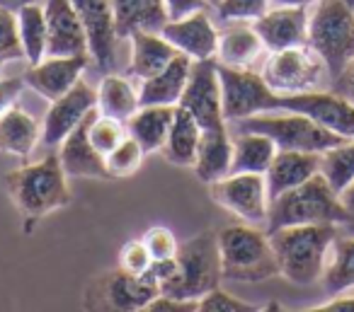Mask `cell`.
<instances>
[{
	"instance_id": "obj_1",
	"label": "cell",
	"mask_w": 354,
	"mask_h": 312,
	"mask_svg": "<svg viewBox=\"0 0 354 312\" xmlns=\"http://www.w3.org/2000/svg\"><path fill=\"white\" fill-rule=\"evenodd\" d=\"M267 235L279 264V276L294 286H313L323 278L333 242L339 237V225H286Z\"/></svg>"
},
{
	"instance_id": "obj_2",
	"label": "cell",
	"mask_w": 354,
	"mask_h": 312,
	"mask_svg": "<svg viewBox=\"0 0 354 312\" xmlns=\"http://www.w3.org/2000/svg\"><path fill=\"white\" fill-rule=\"evenodd\" d=\"M6 189L15 208L25 218V230L39 223L54 211L71 206L73 196L68 189V175L59 160V153H49L44 160L30 162L6 175Z\"/></svg>"
},
{
	"instance_id": "obj_3",
	"label": "cell",
	"mask_w": 354,
	"mask_h": 312,
	"mask_svg": "<svg viewBox=\"0 0 354 312\" xmlns=\"http://www.w3.org/2000/svg\"><path fill=\"white\" fill-rule=\"evenodd\" d=\"M313 223H335L354 225V213L342 204L339 194L328 184L323 175H313L296 189L284 191L270 201L267 215V233L286 225H313Z\"/></svg>"
},
{
	"instance_id": "obj_4",
	"label": "cell",
	"mask_w": 354,
	"mask_h": 312,
	"mask_svg": "<svg viewBox=\"0 0 354 312\" xmlns=\"http://www.w3.org/2000/svg\"><path fill=\"white\" fill-rule=\"evenodd\" d=\"M221 276L226 281L260 283L279 276L274 249L267 230L255 225H228L216 233Z\"/></svg>"
},
{
	"instance_id": "obj_5",
	"label": "cell",
	"mask_w": 354,
	"mask_h": 312,
	"mask_svg": "<svg viewBox=\"0 0 354 312\" xmlns=\"http://www.w3.org/2000/svg\"><path fill=\"white\" fill-rule=\"evenodd\" d=\"M308 46L335 80L354 61V8L344 0H318L308 20Z\"/></svg>"
},
{
	"instance_id": "obj_6",
	"label": "cell",
	"mask_w": 354,
	"mask_h": 312,
	"mask_svg": "<svg viewBox=\"0 0 354 312\" xmlns=\"http://www.w3.org/2000/svg\"><path fill=\"white\" fill-rule=\"evenodd\" d=\"M221 278L216 233L204 230L180 244L175 254V273L160 293L185 298V300H199L204 293L216 288Z\"/></svg>"
},
{
	"instance_id": "obj_7",
	"label": "cell",
	"mask_w": 354,
	"mask_h": 312,
	"mask_svg": "<svg viewBox=\"0 0 354 312\" xmlns=\"http://www.w3.org/2000/svg\"><path fill=\"white\" fill-rule=\"evenodd\" d=\"M231 131H257L265 133L274 141V146L279 150H304V153H320L339 146L347 138L337 136V133L323 128L318 121H313L310 117L299 112H265L255 114V117L238 119L231 121Z\"/></svg>"
},
{
	"instance_id": "obj_8",
	"label": "cell",
	"mask_w": 354,
	"mask_h": 312,
	"mask_svg": "<svg viewBox=\"0 0 354 312\" xmlns=\"http://www.w3.org/2000/svg\"><path fill=\"white\" fill-rule=\"evenodd\" d=\"M262 80L277 95H299L310 90H323L330 78L328 66L308 44L270 51L260 70Z\"/></svg>"
},
{
	"instance_id": "obj_9",
	"label": "cell",
	"mask_w": 354,
	"mask_h": 312,
	"mask_svg": "<svg viewBox=\"0 0 354 312\" xmlns=\"http://www.w3.org/2000/svg\"><path fill=\"white\" fill-rule=\"evenodd\" d=\"M218 80H221L223 119L228 124L255 114L277 112L279 95L272 92L262 75L252 68H231L218 64Z\"/></svg>"
},
{
	"instance_id": "obj_10",
	"label": "cell",
	"mask_w": 354,
	"mask_h": 312,
	"mask_svg": "<svg viewBox=\"0 0 354 312\" xmlns=\"http://www.w3.org/2000/svg\"><path fill=\"white\" fill-rule=\"evenodd\" d=\"M158 288L143 276L114 269V271L100 273L97 278L85 286L83 307L85 310H119V312H136L146 310L148 302L158 295Z\"/></svg>"
},
{
	"instance_id": "obj_11",
	"label": "cell",
	"mask_w": 354,
	"mask_h": 312,
	"mask_svg": "<svg viewBox=\"0 0 354 312\" xmlns=\"http://www.w3.org/2000/svg\"><path fill=\"white\" fill-rule=\"evenodd\" d=\"M209 194L221 208L233 213L248 225H267L270 215V194L265 175L238 172L226 175L209 184Z\"/></svg>"
},
{
	"instance_id": "obj_12",
	"label": "cell",
	"mask_w": 354,
	"mask_h": 312,
	"mask_svg": "<svg viewBox=\"0 0 354 312\" xmlns=\"http://www.w3.org/2000/svg\"><path fill=\"white\" fill-rule=\"evenodd\" d=\"M277 112H299L342 138H354V102L335 90H310L299 95H279Z\"/></svg>"
},
{
	"instance_id": "obj_13",
	"label": "cell",
	"mask_w": 354,
	"mask_h": 312,
	"mask_svg": "<svg viewBox=\"0 0 354 312\" xmlns=\"http://www.w3.org/2000/svg\"><path fill=\"white\" fill-rule=\"evenodd\" d=\"M180 107L187 109L202 128L228 126L221 107V80H218L216 59L194 61L187 88H185L183 99H180Z\"/></svg>"
},
{
	"instance_id": "obj_14",
	"label": "cell",
	"mask_w": 354,
	"mask_h": 312,
	"mask_svg": "<svg viewBox=\"0 0 354 312\" xmlns=\"http://www.w3.org/2000/svg\"><path fill=\"white\" fill-rule=\"evenodd\" d=\"M71 3L83 22L90 59L102 70H109L114 66V51L119 39L112 0H71Z\"/></svg>"
},
{
	"instance_id": "obj_15",
	"label": "cell",
	"mask_w": 354,
	"mask_h": 312,
	"mask_svg": "<svg viewBox=\"0 0 354 312\" xmlns=\"http://www.w3.org/2000/svg\"><path fill=\"white\" fill-rule=\"evenodd\" d=\"M93 109H97V92L90 85L80 80L75 88H71L66 95L54 99L41 124V143L49 148L61 146L64 138L88 117Z\"/></svg>"
},
{
	"instance_id": "obj_16",
	"label": "cell",
	"mask_w": 354,
	"mask_h": 312,
	"mask_svg": "<svg viewBox=\"0 0 354 312\" xmlns=\"http://www.w3.org/2000/svg\"><path fill=\"white\" fill-rule=\"evenodd\" d=\"M160 35L175 46L180 54L189 56L192 61H209L216 59L218 49V32L214 27L207 10L189 12L177 20H167Z\"/></svg>"
},
{
	"instance_id": "obj_17",
	"label": "cell",
	"mask_w": 354,
	"mask_h": 312,
	"mask_svg": "<svg viewBox=\"0 0 354 312\" xmlns=\"http://www.w3.org/2000/svg\"><path fill=\"white\" fill-rule=\"evenodd\" d=\"M308 20L310 10L299 6H272L260 15L252 27L260 35L267 51L289 49V46L308 44Z\"/></svg>"
},
{
	"instance_id": "obj_18",
	"label": "cell",
	"mask_w": 354,
	"mask_h": 312,
	"mask_svg": "<svg viewBox=\"0 0 354 312\" xmlns=\"http://www.w3.org/2000/svg\"><path fill=\"white\" fill-rule=\"evenodd\" d=\"M88 64L90 56H46L39 64L30 66V70L25 73V83L44 99L54 102L80 83Z\"/></svg>"
},
{
	"instance_id": "obj_19",
	"label": "cell",
	"mask_w": 354,
	"mask_h": 312,
	"mask_svg": "<svg viewBox=\"0 0 354 312\" xmlns=\"http://www.w3.org/2000/svg\"><path fill=\"white\" fill-rule=\"evenodd\" d=\"M46 30L49 56H90L83 22L71 0H46Z\"/></svg>"
},
{
	"instance_id": "obj_20",
	"label": "cell",
	"mask_w": 354,
	"mask_h": 312,
	"mask_svg": "<svg viewBox=\"0 0 354 312\" xmlns=\"http://www.w3.org/2000/svg\"><path fill=\"white\" fill-rule=\"evenodd\" d=\"M95 112L97 109H93L59 146V160L64 165L66 175L73 177V179H112L107 165H104V155L95 150L88 136L90 119H93Z\"/></svg>"
},
{
	"instance_id": "obj_21",
	"label": "cell",
	"mask_w": 354,
	"mask_h": 312,
	"mask_svg": "<svg viewBox=\"0 0 354 312\" xmlns=\"http://www.w3.org/2000/svg\"><path fill=\"white\" fill-rule=\"evenodd\" d=\"M320 172V153H304V150H277L270 170L265 172L267 194L270 201L281 196L284 191L296 189L313 175Z\"/></svg>"
},
{
	"instance_id": "obj_22",
	"label": "cell",
	"mask_w": 354,
	"mask_h": 312,
	"mask_svg": "<svg viewBox=\"0 0 354 312\" xmlns=\"http://www.w3.org/2000/svg\"><path fill=\"white\" fill-rule=\"evenodd\" d=\"M231 160H233V136L228 133V126L202 128L197 160L192 165L199 182L212 184V182L226 177L231 172Z\"/></svg>"
},
{
	"instance_id": "obj_23",
	"label": "cell",
	"mask_w": 354,
	"mask_h": 312,
	"mask_svg": "<svg viewBox=\"0 0 354 312\" xmlns=\"http://www.w3.org/2000/svg\"><path fill=\"white\" fill-rule=\"evenodd\" d=\"M112 6L119 39L133 32H160L170 20L165 0H112Z\"/></svg>"
},
{
	"instance_id": "obj_24",
	"label": "cell",
	"mask_w": 354,
	"mask_h": 312,
	"mask_svg": "<svg viewBox=\"0 0 354 312\" xmlns=\"http://www.w3.org/2000/svg\"><path fill=\"white\" fill-rule=\"evenodd\" d=\"M194 61L185 54H177L167 68H162L158 75L146 78L138 88V97L143 104H180L183 92L187 88L189 73H192Z\"/></svg>"
},
{
	"instance_id": "obj_25",
	"label": "cell",
	"mask_w": 354,
	"mask_h": 312,
	"mask_svg": "<svg viewBox=\"0 0 354 312\" xmlns=\"http://www.w3.org/2000/svg\"><path fill=\"white\" fill-rule=\"evenodd\" d=\"M262 51L267 49L252 22H231V27L218 35L216 64L231 68H252Z\"/></svg>"
},
{
	"instance_id": "obj_26",
	"label": "cell",
	"mask_w": 354,
	"mask_h": 312,
	"mask_svg": "<svg viewBox=\"0 0 354 312\" xmlns=\"http://www.w3.org/2000/svg\"><path fill=\"white\" fill-rule=\"evenodd\" d=\"M131 64H129V73L136 78L146 80L158 75L162 68L172 64L180 51L160 35V32H133L131 37Z\"/></svg>"
},
{
	"instance_id": "obj_27",
	"label": "cell",
	"mask_w": 354,
	"mask_h": 312,
	"mask_svg": "<svg viewBox=\"0 0 354 312\" xmlns=\"http://www.w3.org/2000/svg\"><path fill=\"white\" fill-rule=\"evenodd\" d=\"M177 104H143L127 121L129 136H133L146 153H160L170 133Z\"/></svg>"
},
{
	"instance_id": "obj_28",
	"label": "cell",
	"mask_w": 354,
	"mask_h": 312,
	"mask_svg": "<svg viewBox=\"0 0 354 312\" xmlns=\"http://www.w3.org/2000/svg\"><path fill=\"white\" fill-rule=\"evenodd\" d=\"M199 141H202V126H199V121L187 109L177 104L170 133H167L165 146H162V150H160L162 157H165L170 165L192 167L194 160H197Z\"/></svg>"
},
{
	"instance_id": "obj_29",
	"label": "cell",
	"mask_w": 354,
	"mask_h": 312,
	"mask_svg": "<svg viewBox=\"0 0 354 312\" xmlns=\"http://www.w3.org/2000/svg\"><path fill=\"white\" fill-rule=\"evenodd\" d=\"M41 141V126L32 114L15 107L0 117V153L27 157Z\"/></svg>"
},
{
	"instance_id": "obj_30",
	"label": "cell",
	"mask_w": 354,
	"mask_h": 312,
	"mask_svg": "<svg viewBox=\"0 0 354 312\" xmlns=\"http://www.w3.org/2000/svg\"><path fill=\"white\" fill-rule=\"evenodd\" d=\"M277 150L270 136L257 131H236L233 136V160L231 172L228 175H238V172H255V175H265L270 170L272 160H274Z\"/></svg>"
},
{
	"instance_id": "obj_31",
	"label": "cell",
	"mask_w": 354,
	"mask_h": 312,
	"mask_svg": "<svg viewBox=\"0 0 354 312\" xmlns=\"http://www.w3.org/2000/svg\"><path fill=\"white\" fill-rule=\"evenodd\" d=\"M17 30H20V44L27 64L35 66L49 56V30H46L44 6L25 3L17 8Z\"/></svg>"
},
{
	"instance_id": "obj_32",
	"label": "cell",
	"mask_w": 354,
	"mask_h": 312,
	"mask_svg": "<svg viewBox=\"0 0 354 312\" xmlns=\"http://www.w3.org/2000/svg\"><path fill=\"white\" fill-rule=\"evenodd\" d=\"M141 107V97L138 90L129 83L124 75L107 73L100 80L97 88V109L107 117H114L119 121H129Z\"/></svg>"
},
{
	"instance_id": "obj_33",
	"label": "cell",
	"mask_w": 354,
	"mask_h": 312,
	"mask_svg": "<svg viewBox=\"0 0 354 312\" xmlns=\"http://www.w3.org/2000/svg\"><path fill=\"white\" fill-rule=\"evenodd\" d=\"M320 283L333 295L354 288V237H337L333 242Z\"/></svg>"
},
{
	"instance_id": "obj_34",
	"label": "cell",
	"mask_w": 354,
	"mask_h": 312,
	"mask_svg": "<svg viewBox=\"0 0 354 312\" xmlns=\"http://www.w3.org/2000/svg\"><path fill=\"white\" fill-rule=\"evenodd\" d=\"M320 175L328 179L337 194H342L354 182V138L330 148L320 155Z\"/></svg>"
},
{
	"instance_id": "obj_35",
	"label": "cell",
	"mask_w": 354,
	"mask_h": 312,
	"mask_svg": "<svg viewBox=\"0 0 354 312\" xmlns=\"http://www.w3.org/2000/svg\"><path fill=\"white\" fill-rule=\"evenodd\" d=\"M88 136H90V143L95 146V150L100 155H107L112 153L124 138L129 136V128H127V121H119L114 117H107L97 109L90 119V126H88Z\"/></svg>"
},
{
	"instance_id": "obj_36",
	"label": "cell",
	"mask_w": 354,
	"mask_h": 312,
	"mask_svg": "<svg viewBox=\"0 0 354 312\" xmlns=\"http://www.w3.org/2000/svg\"><path fill=\"white\" fill-rule=\"evenodd\" d=\"M143 157H146V150L143 146L136 141L133 136H127L112 153L104 155V165H107L109 177H131L133 172H138V167L143 165Z\"/></svg>"
},
{
	"instance_id": "obj_37",
	"label": "cell",
	"mask_w": 354,
	"mask_h": 312,
	"mask_svg": "<svg viewBox=\"0 0 354 312\" xmlns=\"http://www.w3.org/2000/svg\"><path fill=\"white\" fill-rule=\"evenodd\" d=\"M25 59L20 44V30H17V12L0 6V61Z\"/></svg>"
},
{
	"instance_id": "obj_38",
	"label": "cell",
	"mask_w": 354,
	"mask_h": 312,
	"mask_svg": "<svg viewBox=\"0 0 354 312\" xmlns=\"http://www.w3.org/2000/svg\"><path fill=\"white\" fill-rule=\"evenodd\" d=\"M272 8V0H221L216 12L223 22H255Z\"/></svg>"
},
{
	"instance_id": "obj_39",
	"label": "cell",
	"mask_w": 354,
	"mask_h": 312,
	"mask_svg": "<svg viewBox=\"0 0 354 312\" xmlns=\"http://www.w3.org/2000/svg\"><path fill=\"white\" fill-rule=\"evenodd\" d=\"M143 242H146L148 252H151L153 262H162V259H172L180 249V242L172 235V230H167L165 225H153L143 233Z\"/></svg>"
},
{
	"instance_id": "obj_40",
	"label": "cell",
	"mask_w": 354,
	"mask_h": 312,
	"mask_svg": "<svg viewBox=\"0 0 354 312\" xmlns=\"http://www.w3.org/2000/svg\"><path fill=\"white\" fill-rule=\"evenodd\" d=\"M255 310H257L255 305L221 291L218 286L199 298V312H255Z\"/></svg>"
},
{
	"instance_id": "obj_41",
	"label": "cell",
	"mask_w": 354,
	"mask_h": 312,
	"mask_svg": "<svg viewBox=\"0 0 354 312\" xmlns=\"http://www.w3.org/2000/svg\"><path fill=\"white\" fill-rule=\"evenodd\" d=\"M151 264H153V257L141 237L129 240L122 247V252H119V269L133 273V276H143V273L151 269Z\"/></svg>"
},
{
	"instance_id": "obj_42",
	"label": "cell",
	"mask_w": 354,
	"mask_h": 312,
	"mask_svg": "<svg viewBox=\"0 0 354 312\" xmlns=\"http://www.w3.org/2000/svg\"><path fill=\"white\" fill-rule=\"evenodd\" d=\"M148 312H194L199 310V300H185V298L158 293L146 307Z\"/></svg>"
},
{
	"instance_id": "obj_43",
	"label": "cell",
	"mask_w": 354,
	"mask_h": 312,
	"mask_svg": "<svg viewBox=\"0 0 354 312\" xmlns=\"http://www.w3.org/2000/svg\"><path fill=\"white\" fill-rule=\"evenodd\" d=\"M25 85V78H0V117L10 107H15Z\"/></svg>"
},
{
	"instance_id": "obj_44",
	"label": "cell",
	"mask_w": 354,
	"mask_h": 312,
	"mask_svg": "<svg viewBox=\"0 0 354 312\" xmlns=\"http://www.w3.org/2000/svg\"><path fill=\"white\" fill-rule=\"evenodd\" d=\"M165 8H167L170 20H177V17H185V15H189V12L207 10L209 3L207 0H165Z\"/></svg>"
},
{
	"instance_id": "obj_45",
	"label": "cell",
	"mask_w": 354,
	"mask_h": 312,
	"mask_svg": "<svg viewBox=\"0 0 354 312\" xmlns=\"http://www.w3.org/2000/svg\"><path fill=\"white\" fill-rule=\"evenodd\" d=\"M315 310H320V312H354V288L352 291L337 293L333 300H328L325 305L315 307Z\"/></svg>"
},
{
	"instance_id": "obj_46",
	"label": "cell",
	"mask_w": 354,
	"mask_h": 312,
	"mask_svg": "<svg viewBox=\"0 0 354 312\" xmlns=\"http://www.w3.org/2000/svg\"><path fill=\"white\" fill-rule=\"evenodd\" d=\"M333 90L342 95V97H347L349 102H354V61L333 80Z\"/></svg>"
},
{
	"instance_id": "obj_47",
	"label": "cell",
	"mask_w": 354,
	"mask_h": 312,
	"mask_svg": "<svg viewBox=\"0 0 354 312\" xmlns=\"http://www.w3.org/2000/svg\"><path fill=\"white\" fill-rule=\"evenodd\" d=\"M318 0H272V6H299V8H313Z\"/></svg>"
},
{
	"instance_id": "obj_48",
	"label": "cell",
	"mask_w": 354,
	"mask_h": 312,
	"mask_svg": "<svg viewBox=\"0 0 354 312\" xmlns=\"http://www.w3.org/2000/svg\"><path fill=\"white\" fill-rule=\"evenodd\" d=\"M339 199H342V204L347 206V208H349V211H352V213H354V182H352V184L347 186V189L342 191V194H339Z\"/></svg>"
},
{
	"instance_id": "obj_49",
	"label": "cell",
	"mask_w": 354,
	"mask_h": 312,
	"mask_svg": "<svg viewBox=\"0 0 354 312\" xmlns=\"http://www.w3.org/2000/svg\"><path fill=\"white\" fill-rule=\"evenodd\" d=\"M207 3H209V8H216L218 3H221V0H207Z\"/></svg>"
},
{
	"instance_id": "obj_50",
	"label": "cell",
	"mask_w": 354,
	"mask_h": 312,
	"mask_svg": "<svg viewBox=\"0 0 354 312\" xmlns=\"http://www.w3.org/2000/svg\"><path fill=\"white\" fill-rule=\"evenodd\" d=\"M344 3H347V6H352V8H354V0H344Z\"/></svg>"
},
{
	"instance_id": "obj_51",
	"label": "cell",
	"mask_w": 354,
	"mask_h": 312,
	"mask_svg": "<svg viewBox=\"0 0 354 312\" xmlns=\"http://www.w3.org/2000/svg\"><path fill=\"white\" fill-rule=\"evenodd\" d=\"M0 66H3V61H0Z\"/></svg>"
}]
</instances>
